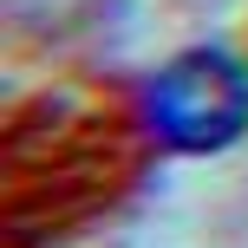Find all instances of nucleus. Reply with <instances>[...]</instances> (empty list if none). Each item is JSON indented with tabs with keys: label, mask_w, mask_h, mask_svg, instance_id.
<instances>
[{
	"label": "nucleus",
	"mask_w": 248,
	"mask_h": 248,
	"mask_svg": "<svg viewBox=\"0 0 248 248\" xmlns=\"http://www.w3.org/2000/svg\"><path fill=\"white\" fill-rule=\"evenodd\" d=\"M150 144L176 157H216V150L248 137V59L229 46H183L150 72L144 111H137Z\"/></svg>",
	"instance_id": "1"
}]
</instances>
